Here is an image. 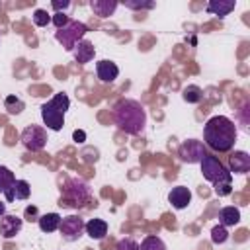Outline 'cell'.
<instances>
[{
  "label": "cell",
  "instance_id": "5",
  "mask_svg": "<svg viewBox=\"0 0 250 250\" xmlns=\"http://www.w3.org/2000/svg\"><path fill=\"white\" fill-rule=\"evenodd\" d=\"M86 33H88L86 23L76 21V20H70L64 27H61V29L55 31V39L64 47V51H72L76 47V43L84 39Z\"/></svg>",
  "mask_w": 250,
  "mask_h": 250
},
{
  "label": "cell",
  "instance_id": "4",
  "mask_svg": "<svg viewBox=\"0 0 250 250\" xmlns=\"http://www.w3.org/2000/svg\"><path fill=\"white\" fill-rule=\"evenodd\" d=\"M68 107H70V100L62 92L55 94L49 102H45L41 105V119L45 127L51 131H61L64 125V113L68 111Z\"/></svg>",
  "mask_w": 250,
  "mask_h": 250
},
{
  "label": "cell",
  "instance_id": "18",
  "mask_svg": "<svg viewBox=\"0 0 250 250\" xmlns=\"http://www.w3.org/2000/svg\"><path fill=\"white\" fill-rule=\"evenodd\" d=\"M29 193H31V186L25 180H16L14 186H12V189H10V193H8V197H6V201L12 203L16 199H27Z\"/></svg>",
  "mask_w": 250,
  "mask_h": 250
},
{
  "label": "cell",
  "instance_id": "2",
  "mask_svg": "<svg viewBox=\"0 0 250 250\" xmlns=\"http://www.w3.org/2000/svg\"><path fill=\"white\" fill-rule=\"evenodd\" d=\"M113 121L127 135H141L146 125V109L137 100H119L113 105Z\"/></svg>",
  "mask_w": 250,
  "mask_h": 250
},
{
  "label": "cell",
  "instance_id": "12",
  "mask_svg": "<svg viewBox=\"0 0 250 250\" xmlns=\"http://www.w3.org/2000/svg\"><path fill=\"white\" fill-rule=\"evenodd\" d=\"M21 225H23V219H20L18 215H4V217H0V236L14 238L21 230Z\"/></svg>",
  "mask_w": 250,
  "mask_h": 250
},
{
  "label": "cell",
  "instance_id": "15",
  "mask_svg": "<svg viewBox=\"0 0 250 250\" xmlns=\"http://www.w3.org/2000/svg\"><path fill=\"white\" fill-rule=\"evenodd\" d=\"M84 232L94 240H102L107 234V223L104 219H90L84 225Z\"/></svg>",
  "mask_w": 250,
  "mask_h": 250
},
{
  "label": "cell",
  "instance_id": "10",
  "mask_svg": "<svg viewBox=\"0 0 250 250\" xmlns=\"http://www.w3.org/2000/svg\"><path fill=\"white\" fill-rule=\"evenodd\" d=\"M96 76H98L102 82L109 84V82H113V80L119 76V66H117L113 61L102 59V61L96 62Z\"/></svg>",
  "mask_w": 250,
  "mask_h": 250
},
{
  "label": "cell",
  "instance_id": "6",
  "mask_svg": "<svg viewBox=\"0 0 250 250\" xmlns=\"http://www.w3.org/2000/svg\"><path fill=\"white\" fill-rule=\"evenodd\" d=\"M90 197H92L90 186H88L84 180H80V178H70V180L64 184L61 203L66 201L68 205H84Z\"/></svg>",
  "mask_w": 250,
  "mask_h": 250
},
{
  "label": "cell",
  "instance_id": "29",
  "mask_svg": "<svg viewBox=\"0 0 250 250\" xmlns=\"http://www.w3.org/2000/svg\"><path fill=\"white\" fill-rule=\"evenodd\" d=\"M115 250H139V244H137L131 236H127V238H121V240L117 242Z\"/></svg>",
  "mask_w": 250,
  "mask_h": 250
},
{
  "label": "cell",
  "instance_id": "1",
  "mask_svg": "<svg viewBox=\"0 0 250 250\" xmlns=\"http://www.w3.org/2000/svg\"><path fill=\"white\" fill-rule=\"evenodd\" d=\"M203 141L215 152H229L236 143V125L225 115H213L203 127Z\"/></svg>",
  "mask_w": 250,
  "mask_h": 250
},
{
  "label": "cell",
  "instance_id": "25",
  "mask_svg": "<svg viewBox=\"0 0 250 250\" xmlns=\"http://www.w3.org/2000/svg\"><path fill=\"white\" fill-rule=\"evenodd\" d=\"M227 238H229V230H227V227L217 225V227L211 229V240H213V244H223Z\"/></svg>",
  "mask_w": 250,
  "mask_h": 250
},
{
  "label": "cell",
  "instance_id": "19",
  "mask_svg": "<svg viewBox=\"0 0 250 250\" xmlns=\"http://www.w3.org/2000/svg\"><path fill=\"white\" fill-rule=\"evenodd\" d=\"M240 223V211L234 205H227L219 211V225L223 227H234Z\"/></svg>",
  "mask_w": 250,
  "mask_h": 250
},
{
  "label": "cell",
  "instance_id": "17",
  "mask_svg": "<svg viewBox=\"0 0 250 250\" xmlns=\"http://www.w3.org/2000/svg\"><path fill=\"white\" fill-rule=\"evenodd\" d=\"M117 2L115 0H90V8H92V12L96 14V16H100V18H107V16H111L115 10H117Z\"/></svg>",
  "mask_w": 250,
  "mask_h": 250
},
{
  "label": "cell",
  "instance_id": "11",
  "mask_svg": "<svg viewBox=\"0 0 250 250\" xmlns=\"http://www.w3.org/2000/svg\"><path fill=\"white\" fill-rule=\"evenodd\" d=\"M168 201L172 203V207L174 209H186L189 203H191V191H189V188H186V186H176V188H172L170 189V193H168Z\"/></svg>",
  "mask_w": 250,
  "mask_h": 250
},
{
  "label": "cell",
  "instance_id": "23",
  "mask_svg": "<svg viewBox=\"0 0 250 250\" xmlns=\"http://www.w3.org/2000/svg\"><path fill=\"white\" fill-rule=\"evenodd\" d=\"M139 250H168V248H166V244H164V240H162L160 236L148 234V236H145L143 242L139 244Z\"/></svg>",
  "mask_w": 250,
  "mask_h": 250
},
{
  "label": "cell",
  "instance_id": "20",
  "mask_svg": "<svg viewBox=\"0 0 250 250\" xmlns=\"http://www.w3.org/2000/svg\"><path fill=\"white\" fill-rule=\"evenodd\" d=\"M61 219L62 217L59 213H45V215H41L37 219V225H39V229L43 232H55L61 227Z\"/></svg>",
  "mask_w": 250,
  "mask_h": 250
},
{
  "label": "cell",
  "instance_id": "8",
  "mask_svg": "<svg viewBox=\"0 0 250 250\" xmlns=\"http://www.w3.org/2000/svg\"><path fill=\"white\" fill-rule=\"evenodd\" d=\"M84 219L78 217V215H68V217H62L61 219V227H59V232L64 240L68 242H76L82 234H84Z\"/></svg>",
  "mask_w": 250,
  "mask_h": 250
},
{
  "label": "cell",
  "instance_id": "24",
  "mask_svg": "<svg viewBox=\"0 0 250 250\" xmlns=\"http://www.w3.org/2000/svg\"><path fill=\"white\" fill-rule=\"evenodd\" d=\"M23 107H25V104H23L18 96H6V100H4V109H6L10 115H18V113H21Z\"/></svg>",
  "mask_w": 250,
  "mask_h": 250
},
{
  "label": "cell",
  "instance_id": "7",
  "mask_svg": "<svg viewBox=\"0 0 250 250\" xmlns=\"http://www.w3.org/2000/svg\"><path fill=\"white\" fill-rule=\"evenodd\" d=\"M21 145L31 150V152H37V150H43L45 145H47V131L41 127V125H27L23 131H21Z\"/></svg>",
  "mask_w": 250,
  "mask_h": 250
},
{
  "label": "cell",
  "instance_id": "13",
  "mask_svg": "<svg viewBox=\"0 0 250 250\" xmlns=\"http://www.w3.org/2000/svg\"><path fill=\"white\" fill-rule=\"evenodd\" d=\"M250 170V154L244 150H236L229 156V172L230 174H246Z\"/></svg>",
  "mask_w": 250,
  "mask_h": 250
},
{
  "label": "cell",
  "instance_id": "30",
  "mask_svg": "<svg viewBox=\"0 0 250 250\" xmlns=\"http://www.w3.org/2000/svg\"><path fill=\"white\" fill-rule=\"evenodd\" d=\"M51 8L57 10V12H64L66 8H70V2L64 0V2H51Z\"/></svg>",
  "mask_w": 250,
  "mask_h": 250
},
{
  "label": "cell",
  "instance_id": "14",
  "mask_svg": "<svg viewBox=\"0 0 250 250\" xmlns=\"http://www.w3.org/2000/svg\"><path fill=\"white\" fill-rule=\"evenodd\" d=\"M72 53H74V59H76L78 64H86V62H90L94 59L96 49H94V43L92 41L82 39V41L76 43V47L72 49Z\"/></svg>",
  "mask_w": 250,
  "mask_h": 250
},
{
  "label": "cell",
  "instance_id": "22",
  "mask_svg": "<svg viewBox=\"0 0 250 250\" xmlns=\"http://www.w3.org/2000/svg\"><path fill=\"white\" fill-rule=\"evenodd\" d=\"M182 98L188 104H199L203 100V90L199 86H195V84H189V86H186L182 90Z\"/></svg>",
  "mask_w": 250,
  "mask_h": 250
},
{
  "label": "cell",
  "instance_id": "28",
  "mask_svg": "<svg viewBox=\"0 0 250 250\" xmlns=\"http://www.w3.org/2000/svg\"><path fill=\"white\" fill-rule=\"evenodd\" d=\"M51 21L55 23V27H57V29H61V27H64V25L70 21V18H68L64 12H55V14L51 16Z\"/></svg>",
  "mask_w": 250,
  "mask_h": 250
},
{
  "label": "cell",
  "instance_id": "3",
  "mask_svg": "<svg viewBox=\"0 0 250 250\" xmlns=\"http://www.w3.org/2000/svg\"><path fill=\"white\" fill-rule=\"evenodd\" d=\"M201 174L207 182L213 184V189L219 197H225L232 191V174L229 172V168L213 154H205L201 158Z\"/></svg>",
  "mask_w": 250,
  "mask_h": 250
},
{
  "label": "cell",
  "instance_id": "21",
  "mask_svg": "<svg viewBox=\"0 0 250 250\" xmlns=\"http://www.w3.org/2000/svg\"><path fill=\"white\" fill-rule=\"evenodd\" d=\"M14 182H16L14 172L10 168H6V166H0V193H4V197H8Z\"/></svg>",
  "mask_w": 250,
  "mask_h": 250
},
{
  "label": "cell",
  "instance_id": "27",
  "mask_svg": "<svg viewBox=\"0 0 250 250\" xmlns=\"http://www.w3.org/2000/svg\"><path fill=\"white\" fill-rule=\"evenodd\" d=\"M31 18H33V23L37 27H45L47 23H51V14H47V10H41V8H37Z\"/></svg>",
  "mask_w": 250,
  "mask_h": 250
},
{
  "label": "cell",
  "instance_id": "16",
  "mask_svg": "<svg viewBox=\"0 0 250 250\" xmlns=\"http://www.w3.org/2000/svg\"><path fill=\"white\" fill-rule=\"evenodd\" d=\"M234 6H236V2H232V0H211V2L205 6V10H207L209 14H213V16L225 18V16H229V14L234 10Z\"/></svg>",
  "mask_w": 250,
  "mask_h": 250
},
{
  "label": "cell",
  "instance_id": "33",
  "mask_svg": "<svg viewBox=\"0 0 250 250\" xmlns=\"http://www.w3.org/2000/svg\"><path fill=\"white\" fill-rule=\"evenodd\" d=\"M4 215H6V203L0 201V217H4Z\"/></svg>",
  "mask_w": 250,
  "mask_h": 250
},
{
  "label": "cell",
  "instance_id": "32",
  "mask_svg": "<svg viewBox=\"0 0 250 250\" xmlns=\"http://www.w3.org/2000/svg\"><path fill=\"white\" fill-rule=\"evenodd\" d=\"M37 215V207H27L25 209V217H35Z\"/></svg>",
  "mask_w": 250,
  "mask_h": 250
},
{
  "label": "cell",
  "instance_id": "31",
  "mask_svg": "<svg viewBox=\"0 0 250 250\" xmlns=\"http://www.w3.org/2000/svg\"><path fill=\"white\" fill-rule=\"evenodd\" d=\"M72 139H74L76 143H84V141H86V133H84V131H78V129H76V131L72 133Z\"/></svg>",
  "mask_w": 250,
  "mask_h": 250
},
{
  "label": "cell",
  "instance_id": "26",
  "mask_svg": "<svg viewBox=\"0 0 250 250\" xmlns=\"http://www.w3.org/2000/svg\"><path fill=\"white\" fill-rule=\"evenodd\" d=\"M123 6L125 8H129V10H152L154 6H156V2H143V0H125L123 2Z\"/></svg>",
  "mask_w": 250,
  "mask_h": 250
},
{
  "label": "cell",
  "instance_id": "9",
  "mask_svg": "<svg viewBox=\"0 0 250 250\" xmlns=\"http://www.w3.org/2000/svg\"><path fill=\"white\" fill-rule=\"evenodd\" d=\"M205 154H207V152H205V146H203V143L197 141V139H188V141H184V143L180 145V148H178L180 160H182V162H188V164H197V162H201V158H203Z\"/></svg>",
  "mask_w": 250,
  "mask_h": 250
}]
</instances>
